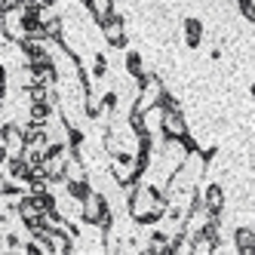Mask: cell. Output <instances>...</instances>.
<instances>
[{
	"instance_id": "7a4b0ae2",
	"label": "cell",
	"mask_w": 255,
	"mask_h": 255,
	"mask_svg": "<svg viewBox=\"0 0 255 255\" xmlns=\"http://www.w3.org/2000/svg\"><path fill=\"white\" fill-rule=\"evenodd\" d=\"M185 28H188V43H191V46H197V43H200V22L188 19V22H185Z\"/></svg>"
},
{
	"instance_id": "3957f363",
	"label": "cell",
	"mask_w": 255,
	"mask_h": 255,
	"mask_svg": "<svg viewBox=\"0 0 255 255\" xmlns=\"http://www.w3.org/2000/svg\"><path fill=\"white\" fill-rule=\"evenodd\" d=\"M93 9L99 15V22H105L108 19V9H111V0H93Z\"/></svg>"
},
{
	"instance_id": "8992f818",
	"label": "cell",
	"mask_w": 255,
	"mask_h": 255,
	"mask_svg": "<svg viewBox=\"0 0 255 255\" xmlns=\"http://www.w3.org/2000/svg\"><path fill=\"white\" fill-rule=\"evenodd\" d=\"M108 37H111V43H120L123 37H120V22L117 19H111V28H108Z\"/></svg>"
},
{
	"instance_id": "5b68a950",
	"label": "cell",
	"mask_w": 255,
	"mask_h": 255,
	"mask_svg": "<svg viewBox=\"0 0 255 255\" xmlns=\"http://www.w3.org/2000/svg\"><path fill=\"white\" fill-rule=\"evenodd\" d=\"M218 206H222V191H218V188H209V209L215 212Z\"/></svg>"
},
{
	"instance_id": "277c9868",
	"label": "cell",
	"mask_w": 255,
	"mask_h": 255,
	"mask_svg": "<svg viewBox=\"0 0 255 255\" xmlns=\"http://www.w3.org/2000/svg\"><path fill=\"white\" fill-rule=\"evenodd\" d=\"M237 243H240V249H255V237H249V231H240Z\"/></svg>"
},
{
	"instance_id": "ba28073f",
	"label": "cell",
	"mask_w": 255,
	"mask_h": 255,
	"mask_svg": "<svg viewBox=\"0 0 255 255\" xmlns=\"http://www.w3.org/2000/svg\"><path fill=\"white\" fill-rule=\"evenodd\" d=\"M71 194H74V197H83V194H86V185H83V181H80V185H77V181H71Z\"/></svg>"
},
{
	"instance_id": "30bf717a",
	"label": "cell",
	"mask_w": 255,
	"mask_h": 255,
	"mask_svg": "<svg viewBox=\"0 0 255 255\" xmlns=\"http://www.w3.org/2000/svg\"><path fill=\"white\" fill-rule=\"evenodd\" d=\"M34 117L43 120V117H46V105H34Z\"/></svg>"
},
{
	"instance_id": "9c48e42d",
	"label": "cell",
	"mask_w": 255,
	"mask_h": 255,
	"mask_svg": "<svg viewBox=\"0 0 255 255\" xmlns=\"http://www.w3.org/2000/svg\"><path fill=\"white\" fill-rule=\"evenodd\" d=\"M243 15H246V19H252V22H255V6L249 3V0H243Z\"/></svg>"
},
{
	"instance_id": "6da1fadb",
	"label": "cell",
	"mask_w": 255,
	"mask_h": 255,
	"mask_svg": "<svg viewBox=\"0 0 255 255\" xmlns=\"http://www.w3.org/2000/svg\"><path fill=\"white\" fill-rule=\"evenodd\" d=\"M163 129H166V135H185V123H181V117L172 111V108H166V117H163Z\"/></svg>"
},
{
	"instance_id": "52a82bcc",
	"label": "cell",
	"mask_w": 255,
	"mask_h": 255,
	"mask_svg": "<svg viewBox=\"0 0 255 255\" xmlns=\"http://www.w3.org/2000/svg\"><path fill=\"white\" fill-rule=\"evenodd\" d=\"M126 68H129L132 74H138V71H141V65H138V56H135V52H132L129 59H126Z\"/></svg>"
}]
</instances>
